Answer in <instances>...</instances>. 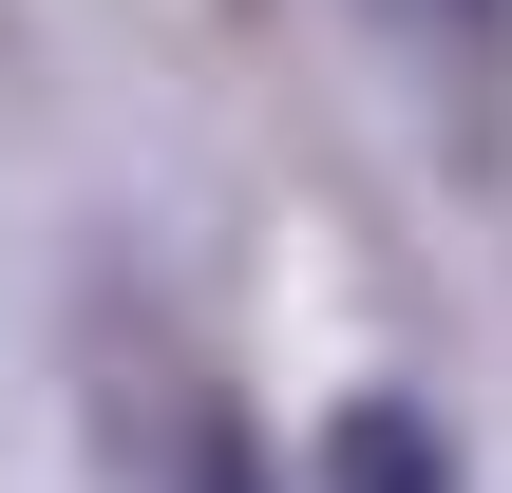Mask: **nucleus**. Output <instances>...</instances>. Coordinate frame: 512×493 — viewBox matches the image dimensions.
Wrapping results in <instances>:
<instances>
[{
  "mask_svg": "<svg viewBox=\"0 0 512 493\" xmlns=\"http://www.w3.org/2000/svg\"><path fill=\"white\" fill-rule=\"evenodd\" d=\"M209 493H266V475H247V456H209Z\"/></svg>",
  "mask_w": 512,
  "mask_h": 493,
  "instance_id": "nucleus-3",
  "label": "nucleus"
},
{
  "mask_svg": "<svg viewBox=\"0 0 512 493\" xmlns=\"http://www.w3.org/2000/svg\"><path fill=\"white\" fill-rule=\"evenodd\" d=\"M456 38H512V0H456Z\"/></svg>",
  "mask_w": 512,
  "mask_h": 493,
  "instance_id": "nucleus-2",
  "label": "nucleus"
},
{
  "mask_svg": "<svg viewBox=\"0 0 512 493\" xmlns=\"http://www.w3.org/2000/svg\"><path fill=\"white\" fill-rule=\"evenodd\" d=\"M323 475H342V493H456V456H437V418H418V399H361Z\"/></svg>",
  "mask_w": 512,
  "mask_h": 493,
  "instance_id": "nucleus-1",
  "label": "nucleus"
}]
</instances>
